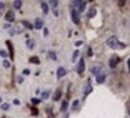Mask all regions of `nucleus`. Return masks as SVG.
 <instances>
[{"label":"nucleus","instance_id":"obj_1","mask_svg":"<svg viewBox=\"0 0 130 118\" xmlns=\"http://www.w3.org/2000/svg\"><path fill=\"white\" fill-rule=\"evenodd\" d=\"M106 44H107V46H108L110 48H113V49H123V48L126 47L125 44L118 41L117 36H111V37H108L107 41H106Z\"/></svg>","mask_w":130,"mask_h":118},{"label":"nucleus","instance_id":"obj_2","mask_svg":"<svg viewBox=\"0 0 130 118\" xmlns=\"http://www.w3.org/2000/svg\"><path fill=\"white\" fill-rule=\"evenodd\" d=\"M71 18H72V21L75 24H80L81 19H80V13H78L77 10H75V9L71 10Z\"/></svg>","mask_w":130,"mask_h":118},{"label":"nucleus","instance_id":"obj_3","mask_svg":"<svg viewBox=\"0 0 130 118\" xmlns=\"http://www.w3.org/2000/svg\"><path fill=\"white\" fill-rule=\"evenodd\" d=\"M35 29H38V30H40V29H42L43 28V21L41 18H35V22H34V25H33Z\"/></svg>","mask_w":130,"mask_h":118},{"label":"nucleus","instance_id":"obj_4","mask_svg":"<svg viewBox=\"0 0 130 118\" xmlns=\"http://www.w3.org/2000/svg\"><path fill=\"white\" fill-rule=\"evenodd\" d=\"M84 71V59L81 58L80 62H78V65H77V72L78 74H82Z\"/></svg>","mask_w":130,"mask_h":118},{"label":"nucleus","instance_id":"obj_5","mask_svg":"<svg viewBox=\"0 0 130 118\" xmlns=\"http://www.w3.org/2000/svg\"><path fill=\"white\" fill-rule=\"evenodd\" d=\"M117 63H118V57L117 55H113L112 58L110 59V68L111 69H113L117 66Z\"/></svg>","mask_w":130,"mask_h":118},{"label":"nucleus","instance_id":"obj_6","mask_svg":"<svg viewBox=\"0 0 130 118\" xmlns=\"http://www.w3.org/2000/svg\"><path fill=\"white\" fill-rule=\"evenodd\" d=\"M65 75H66V70L60 66V68L57 70V78H62V77H64Z\"/></svg>","mask_w":130,"mask_h":118},{"label":"nucleus","instance_id":"obj_7","mask_svg":"<svg viewBox=\"0 0 130 118\" xmlns=\"http://www.w3.org/2000/svg\"><path fill=\"white\" fill-rule=\"evenodd\" d=\"M105 80H106V75H105V74H99V75L96 76V82H98L99 84L104 83Z\"/></svg>","mask_w":130,"mask_h":118},{"label":"nucleus","instance_id":"obj_8","mask_svg":"<svg viewBox=\"0 0 130 118\" xmlns=\"http://www.w3.org/2000/svg\"><path fill=\"white\" fill-rule=\"evenodd\" d=\"M5 19H6L9 23L13 22V21H14V15H13V12H7L6 16H5Z\"/></svg>","mask_w":130,"mask_h":118},{"label":"nucleus","instance_id":"obj_9","mask_svg":"<svg viewBox=\"0 0 130 118\" xmlns=\"http://www.w3.org/2000/svg\"><path fill=\"white\" fill-rule=\"evenodd\" d=\"M100 70H101V66H100V65H96V66H93L90 71H91V74H93V75L98 76V75L100 74Z\"/></svg>","mask_w":130,"mask_h":118},{"label":"nucleus","instance_id":"obj_10","mask_svg":"<svg viewBox=\"0 0 130 118\" xmlns=\"http://www.w3.org/2000/svg\"><path fill=\"white\" fill-rule=\"evenodd\" d=\"M41 9H42V12H43V15H48V11H49V7H48V5H47V3H41Z\"/></svg>","mask_w":130,"mask_h":118},{"label":"nucleus","instance_id":"obj_11","mask_svg":"<svg viewBox=\"0 0 130 118\" xmlns=\"http://www.w3.org/2000/svg\"><path fill=\"white\" fill-rule=\"evenodd\" d=\"M29 63H31V64H39L40 63V59H39V57H36V55L30 57L29 58Z\"/></svg>","mask_w":130,"mask_h":118},{"label":"nucleus","instance_id":"obj_12","mask_svg":"<svg viewBox=\"0 0 130 118\" xmlns=\"http://www.w3.org/2000/svg\"><path fill=\"white\" fill-rule=\"evenodd\" d=\"M96 15V9L95 7H91L89 11H88V18H93Z\"/></svg>","mask_w":130,"mask_h":118},{"label":"nucleus","instance_id":"obj_13","mask_svg":"<svg viewBox=\"0 0 130 118\" xmlns=\"http://www.w3.org/2000/svg\"><path fill=\"white\" fill-rule=\"evenodd\" d=\"M48 57L52 59V60H57V59H58V55H57V53H55V52H53V51H49V52H48Z\"/></svg>","mask_w":130,"mask_h":118},{"label":"nucleus","instance_id":"obj_14","mask_svg":"<svg viewBox=\"0 0 130 118\" xmlns=\"http://www.w3.org/2000/svg\"><path fill=\"white\" fill-rule=\"evenodd\" d=\"M27 47L29 49H34L35 47V41L34 40H27Z\"/></svg>","mask_w":130,"mask_h":118},{"label":"nucleus","instance_id":"obj_15","mask_svg":"<svg viewBox=\"0 0 130 118\" xmlns=\"http://www.w3.org/2000/svg\"><path fill=\"white\" fill-rule=\"evenodd\" d=\"M60 98H62V92L60 90H57V93H55L54 96H53V101H58Z\"/></svg>","mask_w":130,"mask_h":118},{"label":"nucleus","instance_id":"obj_16","mask_svg":"<svg viewBox=\"0 0 130 118\" xmlns=\"http://www.w3.org/2000/svg\"><path fill=\"white\" fill-rule=\"evenodd\" d=\"M22 24L25 27V28H28L29 30H31V29H34V27H33V24L30 23V22H28V21H23L22 22Z\"/></svg>","mask_w":130,"mask_h":118},{"label":"nucleus","instance_id":"obj_17","mask_svg":"<svg viewBox=\"0 0 130 118\" xmlns=\"http://www.w3.org/2000/svg\"><path fill=\"white\" fill-rule=\"evenodd\" d=\"M67 107H69V103L65 100V101H63V104H62V107H60V111L62 112H65L66 110H67Z\"/></svg>","mask_w":130,"mask_h":118},{"label":"nucleus","instance_id":"obj_18","mask_svg":"<svg viewBox=\"0 0 130 118\" xmlns=\"http://www.w3.org/2000/svg\"><path fill=\"white\" fill-rule=\"evenodd\" d=\"M86 5H87L86 1H82V3H81V5L78 6V13H81V12H83V11L86 10Z\"/></svg>","mask_w":130,"mask_h":118},{"label":"nucleus","instance_id":"obj_19","mask_svg":"<svg viewBox=\"0 0 130 118\" xmlns=\"http://www.w3.org/2000/svg\"><path fill=\"white\" fill-rule=\"evenodd\" d=\"M3 66H4L5 69H10V68H11V62H10V60H7V59H4V62H3Z\"/></svg>","mask_w":130,"mask_h":118},{"label":"nucleus","instance_id":"obj_20","mask_svg":"<svg viewBox=\"0 0 130 118\" xmlns=\"http://www.w3.org/2000/svg\"><path fill=\"white\" fill-rule=\"evenodd\" d=\"M6 45H7V47L10 48V54H11V57H13V47H12V42H11V41H6Z\"/></svg>","mask_w":130,"mask_h":118},{"label":"nucleus","instance_id":"obj_21","mask_svg":"<svg viewBox=\"0 0 130 118\" xmlns=\"http://www.w3.org/2000/svg\"><path fill=\"white\" fill-rule=\"evenodd\" d=\"M13 5H14V9L19 10V9L22 7V1H21V0H17V1H14V3H13Z\"/></svg>","mask_w":130,"mask_h":118},{"label":"nucleus","instance_id":"obj_22","mask_svg":"<svg viewBox=\"0 0 130 118\" xmlns=\"http://www.w3.org/2000/svg\"><path fill=\"white\" fill-rule=\"evenodd\" d=\"M49 94H51L49 90H45V92L42 93V99H43V100H45V99H48V98H49Z\"/></svg>","mask_w":130,"mask_h":118},{"label":"nucleus","instance_id":"obj_23","mask_svg":"<svg viewBox=\"0 0 130 118\" xmlns=\"http://www.w3.org/2000/svg\"><path fill=\"white\" fill-rule=\"evenodd\" d=\"M31 103H33L34 105H39V104L41 103V99H39V98H33V99H31Z\"/></svg>","mask_w":130,"mask_h":118},{"label":"nucleus","instance_id":"obj_24","mask_svg":"<svg viewBox=\"0 0 130 118\" xmlns=\"http://www.w3.org/2000/svg\"><path fill=\"white\" fill-rule=\"evenodd\" d=\"M48 4H49V5H52L53 7H55V6H57V5L59 4V1H58V0H49Z\"/></svg>","mask_w":130,"mask_h":118},{"label":"nucleus","instance_id":"obj_25","mask_svg":"<svg viewBox=\"0 0 130 118\" xmlns=\"http://www.w3.org/2000/svg\"><path fill=\"white\" fill-rule=\"evenodd\" d=\"M91 90H93V88H91V87H90V84L88 83V86H87V88H86V92H84V96H86V95H88Z\"/></svg>","mask_w":130,"mask_h":118},{"label":"nucleus","instance_id":"obj_26","mask_svg":"<svg viewBox=\"0 0 130 118\" xmlns=\"http://www.w3.org/2000/svg\"><path fill=\"white\" fill-rule=\"evenodd\" d=\"M78 55H80V51H75V52H73L72 62H76V58H78Z\"/></svg>","mask_w":130,"mask_h":118},{"label":"nucleus","instance_id":"obj_27","mask_svg":"<svg viewBox=\"0 0 130 118\" xmlns=\"http://www.w3.org/2000/svg\"><path fill=\"white\" fill-rule=\"evenodd\" d=\"M0 55H1L3 58H7V57H9V53H7L6 51L1 49V51H0Z\"/></svg>","mask_w":130,"mask_h":118},{"label":"nucleus","instance_id":"obj_28","mask_svg":"<svg viewBox=\"0 0 130 118\" xmlns=\"http://www.w3.org/2000/svg\"><path fill=\"white\" fill-rule=\"evenodd\" d=\"M10 108V105L9 104H1V110L3 111H7Z\"/></svg>","mask_w":130,"mask_h":118},{"label":"nucleus","instance_id":"obj_29","mask_svg":"<svg viewBox=\"0 0 130 118\" xmlns=\"http://www.w3.org/2000/svg\"><path fill=\"white\" fill-rule=\"evenodd\" d=\"M78 100H75V101H73V104H72V110H76L77 108V106H78Z\"/></svg>","mask_w":130,"mask_h":118},{"label":"nucleus","instance_id":"obj_30","mask_svg":"<svg viewBox=\"0 0 130 118\" xmlns=\"http://www.w3.org/2000/svg\"><path fill=\"white\" fill-rule=\"evenodd\" d=\"M23 75H24V76H29V75H30V70H29V69H24V70H23Z\"/></svg>","mask_w":130,"mask_h":118},{"label":"nucleus","instance_id":"obj_31","mask_svg":"<svg viewBox=\"0 0 130 118\" xmlns=\"http://www.w3.org/2000/svg\"><path fill=\"white\" fill-rule=\"evenodd\" d=\"M82 45H83V41H81V40L75 42V46H76V47H80V46H82Z\"/></svg>","mask_w":130,"mask_h":118},{"label":"nucleus","instance_id":"obj_32","mask_svg":"<svg viewBox=\"0 0 130 118\" xmlns=\"http://www.w3.org/2000/svg\"><path fill=\"white\" fill-rule=\"evenodd\" d=\"M81 0H76V1H73V5H75V6H80L81 5Z\"/></svg>","mask_w":130,"mask_h":118},{"label":"nucleus","instance_id":"obj_33","mask_svg":"<svg viewBox=\"0 0 130 118\" xmlns=\"http://www.w3.org/2000/svg\"><path fill=\"white\" fill-rule=\"evenodd\" d=\"M13 104H14V105H21L19 99H14V100H13Z\"/></svg>","mask_w":130,"mask_h":118},{"label":"nucleus","instance_id":"obj_34","mask_svg":"<svg viewBox=\"0 0 130 118\" xmlns=\"http://www.w3.org/2000/svg\"><path fill=\"white\" fill-rule=\"evenodd\" d=\"M48 33H49L48 29H47V28H43V35H45V36H48Z\"/></svg>","mask_w":130,"mask_h":118},{"label":"nucleus","instance_id":"obj_35","mask_svg":"<svg viewBox=\"0 0 130 118\" xmlns=\"http://www.w3.org/2000/svg\"><path fill=\"white\" fill-rule=\"evenodd\" d=\"M87 54H88L89 57H91V55H93V51H91V48H90V47L88 48V53H87Z\"/></svg>","mask_w":130,"mask_h":118},{"label":"nucleus","instance_id":"obj_36","mask_svg":"<svg viewBox=\"0 0 130 118\" xmlns=\"http://www.w3.org/2000/svg\"><path fill=\"white\" fill-rule=\"evenodd\" d=\"M17 82H18V83H22V82H23V78H22V77H18V78H17Z\"/></svg>","mask_w":130,"mask_h":118},{"label":"nucleus","instance_id":"obj_37","mask_svg":"<svg viewBox=\"0 0 130 118\" xmlns=\"http://www.w3.org/2000/svg\"><path fill=\"white\" fill-rule=\"evenodd\" d=\"M4 7H5V4L4 3H0V10H3Z\"/></svg>","mask_w":130,"mask_h":118},{"label":"nucleus","instance_id":"obj_38","mask_svg":"<svg viewBox=\"0 0 130 118\" xmlns=\"http://www.w3.org/2000/svg\"><path fill=\"white\" fill-rule=\"evenodd\" d=\"M1 101H3V99H1V98H0V103H1Z\"/></svg>","mask_w":130,"mask_h":118}]
</instances>
